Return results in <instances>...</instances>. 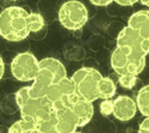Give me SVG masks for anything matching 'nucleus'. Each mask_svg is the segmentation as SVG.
Wrapping results in <instances>:
<instances>
[{
    "label": "nucleus",
    "mask_w": 149,
    "mask_h": 133,
    "mask_svg": "<svg viewBox=\"0 0 149 133\" xmlns=\"http://www.w3.org/2000/svg\"><path fill=\"white\" fill-rule=\"evenodd\" d=\"M38 60L29 53L24 52L17 54L11 63V72L19 82H32L38 72Z\"/></svg>",
    "instance_id": "nucleus-7"
},
{
    "label": "nucleus",
    "mask_w": 149,
    "mask_h": 133,
    "mask_svg": "<svg viewBox=\"0 0 149 133\" xmlns=\"http://www.w3.org/2000/svg\"><path fill=\"white\" fill-rule=\"evenodd\" d=\"M103 76L92 67H81L70 77L77 92L85 100L94 102L98 100V83Z\"/></svg>",
    "instance_id": "nucleus-5"
},
{
    "label": "nucleus",
    "mask_w": 149,
    "mask_h": 133,
    "mask_svg": "<svg viewBox=\"0 0 149 133\" xmlns=\"http://www.w3.org/2000/svg\"><path fill=\"white\" fill-rule=\"evenodd\" d=\"M146 56L127 46L116 44L111 54V67L117 75L132 73L139 76L146 67Z\"/></svg>",
    "instance_id": "nucleus-4"
},
{
    "label": "nucleus",
    "mask_w": 149,
    "mask_h": 133,
    "mask_svg": "<svg viewBox=\"0 0 149 133\" xmlns=\"http://www.w3.org/2000/svg\"><path fill=\"white\" fill-rule=\"evenodd\" d=\"M10 1H17V0H10Z\"/></svg>",
    "instance_id": "nucleus-24"
},
{
    "label": "nucleus",
    "mask_w": 149,
    "mask_h": 133,
    "mask_svg": "<svg viewBox=\"0 0 149 133\" xmlns=\"http://www.w3.org/2000/svg\"><path fill=\"white\" fill-rule=\"evenodd\" d=\"M119 78V84L124 88V89H131L136 82H137V76L132 75V73H123V75H118Z\"/></svg>",
    "instance_id": "nucleus-17"
},
{
    "label": "nucleus",
    "mask_w": 149,
    "mask_h": 133,
    "mask_svg": "<svg viewBox=\"0 0 149 133\" xmlns=\"http://www.w3.org/2000/svg\"><path fill=\"white\" fill-rule=\"evenodd\" d=\"M16 102L22 118L33 121L37 125V129L55 113L52 102L47 97H32L29 94V87H23L16 92Z\"/></svg>",
    "instance_id": "nucleus-3"
},
{
    "label": "nucleus",
    "mask_w": 149,
    "mask_h": 133,
    "mask_svg": "<svg viewBox=\"0 0 149 133\" xmlns=\"http://www.w3.org/2000/svg\"><path fill=\"white\" fill-rule=\"evenodd\" d=\"M115 1L122 6H130V5H134L135 3L140 1V0H115Z\"/></svg>",
    "instance_id": "nucleus-21"
},
{
    "label": "nucleus",
    "mask_w": 149,
    "mask_h": 133,
    "mask_svg": "<svg viewBox=\"0 0 149 133\" xmlns=\"http://www.w3.org/2000/svg\"><path fill=\"white\" fill-rule=\"evenodd\" d=\"M53 108L56 115L57 133H73L79 127V120L73 109L65 103H55Z\"/></svg>",
    "instance_id": "nucleus-8"
},
{
    "label": "nucleus",
    "mask_w": 149,
    "mask_h": 133,
    "mask_svg": "<svg viewBox=\"0 0 149 133\" xmlns=\"http://www.w3.org/2000/svg\"><path fill=\"white\" fill-rule=\"evenodd\" d=\"M100 113L104 116H109L112 115V110H113V101H111V99H106L103 100V102L100 103Z\"/></svg>",
    "instance_id": "nucleus-18"
},
{
    "label": "nucleus",
    "mask_w": 149,
    "mask_h": 133,
    "mask_svg": "<svg viewBox=\"0 0 149 133\" xmlns=\"http://www.w3.org/2000/svg\"><path fill=\"white\" fill-rule=\"evenodd\" d=\"M90 1L95 6H106L112 1H115V0H90Z\"/></svg>",
    "instance_id": "nucleus-20"
},
{
    "label": "nucleus",
    "mask_w": 149,
    "mask_h": 133,
    "mask_svg": "<svg viewBox=\"0 0 149 133\" xmlns=\"http://www.w3.org/2000/svg\"><path fill=\"white\" fill-rule=\"evenodd\" d=\"M4 73H5V64H4V60H3V58L0 56V80L3 79Z\"/></svg>",
    "instance_id": "nucleus-22"
},
{
    "label": "nucleus",
    "mask_w": 149,
    "mask_h": 133,
    "mask_svg": "<svg viewBox=\"0 0 149 133\" xmlns=\"http://www.w3.org/2000/svg\"><path fill=\"white\" fill-rule=\"evenodd\" d=\"M128 27L134 29L143 39L149 40V11H137L129 17Z\"/></svg>",
    "instance_id": "nucleus-12"
},
{
    "label": "nucleus",
    "mask_w": 149,
    "mask_h": 133,
    "mask_svg": "<svg viewBox=\"0 0 149 133\" xmlns=\"http://www.w3.org/2000/svg\"><path fill=\"white\" fill-rule=\"evenodd\" d=\"M67 77V71L60 60L44 58L38 63V72L29 87V94L32 97H44L47 91L62 78Z\"/></svg>",
    "instance_id": "nucleus-2"
},
{
    "label": "nucleus",
    "mask_w": 149,
    "mask_h": 133,
    "mask_svg": "<svg viewBox=\"0 0 149 133\" xmlns=\"http://www.w3.org/2000/svg\"><path fill=\"white\" fill-rule=\"evenodd\" d=\"M65 104L69 106L73 109V112L75 113V115L78 116L79 127H84L91 121V119L93 116V112H94L93 104L91 101H87L84 97H81L77 91L69 96Z\"/></svg>",
    "instance_id": "nucleus-9"
},
{
    "label": "nucleus",
    "mask_w": 149,
    "mask_h": 133,
    "mask_svg": "<svg viewBox=\"0 0 149 133\" xmlns=\"http://www.w3.org/2000/svg\"><path fill=\"white\" fill-rule=\"evenodd\" d=\"M29 13L19 6H10L0 13V36L6 41L18 42L30 35Z\"/></svg>",
    "instance_id": "nucleus-1"
},
{
    "label": "nucleus",
    "mask_w": 149,
    "mask_h": 133,
    "mask_svg": "<svg viewBox=\"0 0 149 133\" xmlns=\"http://www.w3.org/2000/svg\"><path fill=\"white\" fill-rule=\"evenodd\" d=\"M58 20L68 30H79L88 20L86 6L78 0H68L58 10Z\"/></svg>",
    "instance_id": "nucleus-6"
},
{
    "label": "nucleus",
    "mask_w": 149,
    "mask_h": 133,
    "mask_svg": "<svg viewBox=\"0 0 149 133\" xmlns=\"http://www.w3.org/2000/svg\"><path fill=\"white\" fill-rule=\"evenodd\" d=\"M136 106L144 116L149 115V84L139 91L136 96Z\"/></svg>",
    "instance_id": "nucleus-15"
},
{
    "label": "nucleus",
    "mask_w": 149,
    "mask_h": 133,
    "mask_svg": "<svg viewBox=\"0 0 149 133\" xmlns=\"http://www.w3.org/2000/svg\"><path fill=\"white\" fill-rule=\"evenodd\" d=\"M116 44H122V46H127L131 49L140 52L144 55L149 53V40L143 39L142 36H140L134 29L130 27L124 28L117 36V41Z\"/></svg>",
    "instance_id": "nucleus-10"
},
{
    "label": "nucleus",
    "mask_w": 149,
    "mask_h": 133,
    "mask_svg": "<svg viewBox=\"0 0 149 133\" xmlns=\"http://www.w3.org/2000/svg\"><path fill=\"white\" fill-rule=\"evenodd\" d=\"M137 112V106H136V101H134L131 97L125 95L118 96V97L113 101V110L112 115L120 120V121H128L131 120Z\"/></svg>",
    "instance_id": "nucleus-11"
},
{
    "label": "nucleus",
    "mask_w": 149,
    "mask_h": 133,
    "mask_svg": "<svg viewBox=\"0 0 149 133\" xmlns=\"http://www.w3.org/2000/svg\"><path fill=\"white\" fill-rule=\"evenodd\" d=\"M139 132L141 133H149V115L143 119V121L140 124Z\"/></svg>",
    "instance_id": "nucleus-19"
},
{
    "label": "nucleus",
    "mask_w": 149,
    "mask_h": 133,
    "mask_svg": "<svg viewBox=\"0 0 149 133\" xmlns=\"http://www.w3.org/2000/svg\"><path fill=\"white\" fill-rule=\"evenodd\" d=\"M116 94V84L109 77H102L98 83V99H112Z\"/></svg>",
    "instance_id": "nucleus-13"
},
{
    "label": "nucleus",
    "mask_w": 149,
    "mask_h": 133,
    "mask_svg": "<svg viewBox=\"0 0 149 133\" xmlns=\"http://www.w3.org/2000/svg\"><path fill=\"white\" fill-rule=\"evenodd\" d=\"M44 27V19L40 13H29V28L31 32L40 31Z\"/></svg>",
    "instance_id": "nucleus-16"
},
{
    "label": "nucleus",
    "mask_w": 149,
    "mask_h": 133,
    "mask_svg": "<svg viewBox=\"0 0 149 133\" xmlns=\"http://www.w3.org/2000/svg\"><path fill=\"white\" fill-rule=\"evenodd\" d=\"M11 133H35L37 132V125L31 120L22 118L20 120L16 121L13 125H11L8 128Z\"/></svg>",
    "instance_id": "nucleus-14"
},
{
    "label": "nucleus",
    "mask_w": 149,
    "mask_h": 133,
    "mask_svg": "<svg viewBox=\"0 0 149 133\" xmlns=\"http://www.w3.org/2000/svg\"><path fill=\"white\" fill-rule=\"evenodd\" d=\"M140 3H141L142 5H146V6L149 7V0H140Z\"/></svg>",
    "instance_id": "nucleus-23"
}]
</instances>
